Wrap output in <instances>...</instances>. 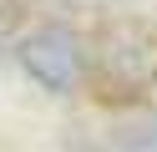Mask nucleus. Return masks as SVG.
<instances>
[{"mask_svg":"<svg viewBox=\"0 0 157 152\" xmlns=\"http://www.w3.org/2000/svg\"><path fill=\"white\" fill-rule=\"evenodd\" d=\"M96 81L101 91H142L157 81V25L152 20H112L96 36Z\"/></svg>","mask_w":157,"mask_h":152,"instance_id":"f257e3e1","label":"nucleus"},{"mask_svg":"<svg viewBox=\"0 0 157 152\" xmlns=\"http://www.w3.org/2000/svg\"><path fill=\"white\" fill-rule=\"evenodd\" d=\"M21 66H25V76L41 81L46 91H71L76 81L86 76V46H81L76 30L46 25V30H36V36H25Z\"/></svg>","mask_w":157,"mask_h":152,"instance_id":"f03ea898","label":"nucleus"},{"mask_svg":"<svg viewBox=\"0 0 157 152\" xmlns=\"http://www.w3.org/2000/svg\"><path fill=\"white\" fill-rule=\"evenodd\" d=\"M10 15H15V0H0V25H10Z\"/></svg>","mask_w":157,"mask_h":152,"instance_id":"7ed1b4c3","label":"nucleus"}]
</instances>
